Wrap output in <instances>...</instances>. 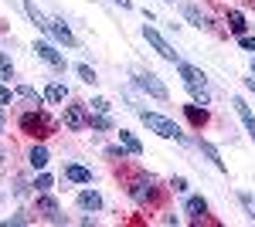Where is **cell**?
Segmentation results:
<instances>
[{
    "mask_svg": "<svg viewBox=\"0 0 255 227\" xmlns=\"http://www.w3.org/2000/svg\"><path fill=\"white\" fill-rule=\"evenodd\" d=\"M184 210L191 214V221H201V217L208 214V200H204V197H187V204H184Z\"/></svg>",
    "mask_w": 255,
    "mask_h": 227,
    "instance_id": "cell-16",
    "label": "cell"
},
{
    "mask_svg": "<svg viewBox=\"0 0 255 227\" xmlns=\"http://www.w3.org/2000/svg\"><path fill=\"white\" fill-rule=\"evenodd\" d=\"M170 187H174L177 193H187V180H184V176H174V180H170Z\"/></svg>",
    "mask_w": 255,
    "mask_h": 227,
    "instance_id": "cell-31",
    "label": "cell"
},
{
    "mask_svg": "<svg viewBox=\"0 0 255 227\" xmlns=\"http://www.w3.org/2000/svg\"><path fill=\"white\" fill-rule=\"evenodd\" d=\"M180 68V78H184V85H187V92H191V98L194 102H201V105H208L211 102V92H208V85H204V72H197L194 65H177Z\"/></svg>",
    "mask_w": 255,
    "mask_h": 227,
    "instance_id": "cell-3",
    "label": "cell"
},
{
    "mask_svg": "<svg viewBox=\"0 0 255 227\" xmlns=\"http://www.w3.org/2000/svg\"><path fill=\"white\" fill-rule=\"evenodd\" d=\"M232 105H235L238 119L245 122V129H249V136H252V143H255V115H252V109L245 105V98H232Z\"/></svg>",
    "mask_w": 255,
    "mask_h": 227,
    "instance_id": "cell-12",
    "label": "cell"
},
{
    "mask_svg": "<svg viewBox=\"0 0 255 227\" xmlns=\"http://www.w3.org/2000/svg\"><path fill=\"white\" fill-rule=\"evenodd\" d=\"M48 159H51L48 146H31V152H27V163H31L34 170H44V166H48Z\"/></svg>",
    "mask_w": 255,
    "mask_h": 227,
    "instance_id": "cell-14",
    "label": "cell"
},
{
    "mask_svg": "<svg viewBox=\"0 0 255 227\" xmlns=\"http://www.w3.org/2000/svg\"><path fill=\"white\" fill-rule=\"evenodd\" d=\"M0 163H3V152H0Z\"/></svg>",
    "mask_w": 255,
    "mask_h": 227,
    "instance_id": "cell-39",
    "label": "cell"
},
{
    "mask_svg": "<svg viewBox=\"0 0 255 227\" xmlns=\"http://www.w3.org/2000/svg\"><path fill=\"white\" fill-rule=\"evenodd\" d=\"M14 98H17V95H14L10 88H7V85H3V81H0V105H10Z\"/></svg>",
    "mask_w": 255,
    "mask_h": 227,
    "instance_id": "cell-29",
    "label": "cell"
},
{
    "mask_svg": "<svg viewBox=\"0 0 255 227\" xmlns=\"http://www.w3.org/2000/svg\"><path fill=\"white\" fill-rule=\"evenodd\" d=\"M14 95H17V98H27V102H34V105H44V98H41L31 85H17V88H14Z\"/></svg>",
    "mask_w": 255,
    "mask_h": 227,
    "instance_id": "cell-22",
    "label": "cell"
},
{
    "mask_svg": "<svg viewBox=\"0 0 255 227\" xmlns=\"http://www.w3.org/2000/svg\"><path fill=\"white\" fill-rule=\"evenodd\" d=\"M20 129H24L27 136H34V139H44V136H51L55 129H58V122L44 112V109H34V112L20 115Z\"/></svg>",
    "mask_w": 255,
    "mask_h": 227,
    "instance_id": "cell-1",
    "label": "cell"
},
{
    "mask_svg": "<svg viewBox=\"0 0 255 227\" xmlns=\"http://www.w3.org/2000/svg\"><path fill=\"white\" fill-rule=\"evenodd\" d=\"M228 27H232V34L242 38L245 27H249V24H245V14H242V10H228Z\"/></svg>",
    "mask_w": 255,
    "mask_h": 227,
    "instance_id": "cell-20",
    "label": "cell"
},
{
    "mask_svg": "<svg viewBox=\"0 0 255 227\" xmlns=\"http://www.w3.org/2000/svg\"><path fill=\"white\" fill-rule=\"evenodd\" d=\"M34 51H38V58H41V61H48L51 68H58V72L65 68V58L55 51V44H48V41H34Z\"/></svg>",
    "mask_w": 255,
    "mask_h": 227,
    "instance_id": "cell-8",
    "label": "cell"
},
{
    "mask_svg": "<svg viewBox=\"0 0 255 227\" xmlns=\"http://www.w3.org/2000/svg\"><path fill=\"white\" fill-rule=\"evenodd\" d=\"M245 85H249V92L255 95V78H249V81H245Z\"/></svg>",
    "mask_w": 255,
    "mask_h": 227,
    "instance_id": "cell-36",
    "label": "cell"
},
{
    "mask_svg": "<svg viewBox=\"0 0 255 227\" xmlns=\"http://www.w3.org/2000/svg\"><path fill=\"white\" fill-rule=\"evenodd\" d=\"M252 75H255V61H252Z\"/></svg>",
    "mask_w": 255,
    "mask_h": 227,
    "instance_id": "cell-38",
    "label": "cell"
},
{
    "mask_svg": "<svg viewBox=\"0 0 255 227\" xmlns=\"http://www.w3.org/2000/svg\"><path fill=\"white\" fill-rule=\"evenodd\" d=\"M79 207L82 210H92V214L102 210V193H99V190H82V193H79Z\"/></svg>",
    "mask_w": 255,
    "mask_h": 227,
    "instance_id": "cell-13",
    "label": "cell"
},
{
    "mask_svg": "<svg viewBox=\"0 0 255 227\" xmlns=\"http://www.w3.org/2000/svg\"><path fill=\"white\" fill-rule=\"evenodd\" d=\"M126 193L136 200V204H153L160 197V190H157V180L153 176H136L129 187H126Z\"/></svg>",
    "mask_w": 255,
    "mask_h": 227,
    "instance_id": "cell-5",
    "label": "cell"
},
{
    "mask_svg": "<svg viewBox=\"0 0 255 227\" xmlns=\"http://www.w3.org/2000/svg\"><path fill=\"white\" fill-rule=\"evenodd\" d=\"M51 187H55V180H51L48 173H38V180H34V190H38V193H48Z\"/></svg>",
    "mask_w": 255,
    "mask_h": 227,
    "instance_id": "cell-25",
    "label": "cell"
},
{
    "mask_svg": "<svg viewBox=\"0 0 255 227\" xmlns=\"http://www.w3.org/2000/svg\"><path fill=\"white\" fill-rule=\"evenodd\" d=\"M119 143L126 146V152H133V156H143V146H139V139L133 133H126V129H119Z\"/></svg>",
    "mask_w": 255,
    "mask_h": 227,
    "instance_id": "cell-19",
    "label": "cell"
},
{
    "mask_svg": "<svg viewBox=\"0 0 255 227\" xmlns=\"http://www.w3.org/2000/svg\"><path fill=\"white\" fill-rule=\"evenodd\" d=\"M170 3H174V0H170Z\"/></svg>",
    "mask_w": 255,
    "mask_h": 227,
    "instance_id": "cell-40",
    "label": "cell"
},
{
    "mask_svg": "<svg viewBox=\"0 0 255 227\" xmlns=\"http://www.w3.org/2000/svg\"><path fill=\"white\" fill-rule=\"evenodd\" d=\"M184 115H187V122L194 126V129H201V126H208V109L201 105V102H191V105H184Z\"/></svg>",
    "mask_w": 255,
    "mask_h": 227,
    "instance_id": "cell-11",
    "label": "cell"
},
{
    "mask_svg": "<svg viewBox=\"0 0 255 227\" xmlns=\"http://www.w3.org/2000/svg\"><path fill=\"white\" fill-rule=\"evenodd\" d=\"M3 224H7V227H10V224H14V227H20V224H27V217H24V214H14V217H7Z\"/></svg>",
    "mask_w": 255,
    "mask_h": 227,
    "instance_id": "cell-33",
    "label": "cell"
},
{
    "mask_svg": "<svg viewBox=\"0 0 255 227\" xmlns=\"http://www.w3.org/2000/svg\"><path fill=\"white\" fill-rule=\"evenodd\" d=\"M106 156H113V159H123V156H126V146H109V150H106Z\"/></svg>",
    "mask_w": 255,
    "mask_h": 227,
    "instance_id": "cell-32",
    "label": "cell"
},
{
    "mask_svg": "<svg viewBox=\"0 0 255 227\" xmlns=\"http://www.w3.org/2000/svg\"><path fill=\"white\" fill-rule=\"evenodd\" d=\"M238 200H242V207L249 210V217L255 221V197H252V193H238Z\"/></svg>",
    "mask_w": 255,
    "mask_h": 227,
    "instance_id": "cell-28",
    "label": "cell"
},
{
    "mask_svg": "<svg viewBox=\"0 0 255 227\" xmlns=\"http://www.w3.org/2000/svg\"><path fill=\"white\" fill-rule=\"evenodd\" d=\"M113 3H116V7H123V10H129V7H133V0H113Z\"/></svg>",
    "mask_w": 255,
    "mask_h": 227,
    "instance_id": "cell-35",
    "label": "cell"
},
{
    "mask_svg": "<svg viewBox=\"0 0 255 227\" xmlns=\"http://www.w3.org/2000/svg\"><path fill=\"white\" fill-rule=\"evenodd\" d=\"M38 214H44L51 224H61V214H58V200L48 197V193H38Z\"/></svg>",
    "mask_w": 255,
    "mask_h": 227,
    "instance_id": "cell-10",
    "label": "cell"
},
{
    "mask_svg": "<svg viewBox=\"0 0 255 227\" xmlns=\"http://www.w3.org/2000/svg\"><path fill=\"white\" fill-rule=\"evenodd\" d=\"M48 34H55V41H61V44H65V48H75V44H79V41H75V34H72V31H68V24H65V20H48Z\"/></svg>",
    "mask_w": 255,
    "mask_h": 227,
    "instance_id": "cell-9",
    "label": "cell"
},
{
    "mask_svg": "<svg viewBox=\"0 0 255 227\" xmlns=\"http://www.w3.org/2000/svg\"><path fill=\"white\" fill-rule=\"evenodd\" d=\"M238 44H242L245 51H255V38H249V34H242V38H238Z\"/></svg>",
    "mask_w": 255,
    "mask_h": 227,
    "instance_id": "cell-34",
    "label": "cell"
},
{
    "mask_svg": "<svg viewBox=\"0 0 255 227\" xmlns=\"http://www.w3.org/2000/svg\"><path fill=\"white\" fill-rule=\"evenodd\" d=\"M89 126L92 129H113V119L106 112H99V115H89Z\"/></svg>",
    "mask_w": 255,
    "mask_h": 227,
    "instance_id": "cell-24",
    "label": "cell"
},
{
    "mask_svg": "<svg viewBox=\"0 0 255 227\" xmlns=\"http://www.w3.org/2000/svg\"><path fill=\"white\" fill-rule=\"evenodd\" d=\"M89 126V112H85V105H68L65 109V129H72V133H79Z\"/></svg>",
    "mask_w": 255,
    "mask_h": 227,
    "instance_id": "cell-7",
    "label": "cell"
},
{
    "mask_svg": "<svg viewBox=\"0 0 255 227\" xmlns=\"http://www.w3.org/2000/svg\"><path fill=\"white\" fill-rule=\"evenodd\" d=\"M139 119H143V126L150 129V133H157L160 139H184V133H180V126H177L174 119H167V115H160V112H143L139 109Z\"/></svg>",
    "mask_w": 255,
    "mask_h": 227,
    "instance_id": "cell-2",
    "label": "cell"
},
{
    "mask_svg": "<svg viewBox=\"0 0 255 227\" xmlns=\"http://www.w3.org/2000/svg\"><path fill=\"white\" fill-rule=\"evenodd\" d=\"M65 176H68L72 183H92V170H85L79 163H68V166H65Z\"/></svg>",
    "mask_w": 255,
    "mask_h": 227,
    "instance_id": "cell-15",
    "label": "cell"
},
{
    "mask_svg": "<svg viewBox=\"0 0 255 227\" xmlns=\"http://www.w3.org/2000/svg\"><path fill=\"white\" fill-rule=\"evenodd\" d=\"M184 17L191 20L194 27H211V20H208V14H201L194 3H184Z\"/></svg>",
    "mask_w": 255,
    "mask_h": 227,
    "instance_id": "cell-18",
    "label": "cell"
},
{
    "mask_svg": "<svg viewBox=\"0 0 255 227\" xmlns=\"http://www.w3.org/2000/svg\"><path fill=\"white\" fill-rule=\"evenodd\" d=\"M44 98H48V102H65V98H68V88H65L61 81H51V85L44 88Z\"/></svg>",
    "mask_w": 255,
    "mask_h": 227,
    "instance_id": "cell-21",
    "label": "cell"
},
{
    "mask_svg": "<svg viewBox=\"0 0 255 227\" xmlns=\"http://www.w3.org/2000/svg\"><path fill=\"white\" fill-rule=\"evenodd\" d=\"M89 105H92L96 112H109V109H113V105H109V98H92Z\"/></svg>",
    "mask_w": 255,
    "mask_h": 227,
    "instance_id": "cell-30",
    "label": "cell"
},
{
    "mask_svg": "<svg viewBox=\"0 0 255 227\" xmlns=\"http://www.w3.org/2000/svg\"><path fill=\"white\" fill-rule=\"evenodd\" d=\"M136 85H139L146 95L160 98V102H167V95H170V92H167V85H163V81H160L153 72H139V75H136Z\"/></svg>",
    "mask_w": 255,
    "mask_h": 227,
    "instance_id": "cell-6",
    "label": "cell"
},
{
    "mask_svg": "<svg viewBox=\"0 0 255 227\" xmlns=\"http://www.w3.org/2000/svg\"><path fill=\"white\" fill-rule=\"evenodd\" d=\"M75 72H79V75H82V81H89V85H96V81H99V78H96V72H92L89 65H75Z\"/></svg>",
    "mask_w": 255,
    "mask_h": 227,
    "instance_id": "cell-27",
    "label": "cell"
},
{
    "mask_svg": "<svg viewBox=\"0 0 255 227\" xmlns=\"http://www.w3.org/2000/svg\"><path fill=\"white\" fill-rule=\"evenodd\" d=\"M3 78H14V65H10V58L0 51V81H3Z\"/></svg>",
    "mask_w": 255,
    "mask_h": 227,
    "instance_id": "cell-26",
    "label": "cell"
},
{
    "mask_svg": "<svg viewBox=\"0 0 255 227\" xmlns=\"http://www.w3.org/2000/svg\"><path fill=\"white\" fill-rule=\"evenodd\" d=\"M201 152H204V156H208V159H211V163H215V170H228V166H225V159H221V152H218V146L215 143H208V139H201Z\"/></svg>",
    "mask_w": 255,
    "mask_h": 227,
    "instance_id": "cell-17",
    "label": "cell"
},
{
    "mask_svg": "<svg viewBox=\"0 0 255 227\" xmlns=\"http://www.w3.org/2000/svg\"><path fill=\"white\" fill-rule=\"evenodd\" d=\"M24 10H27V17L34 20V24H38L41 31H48V20L41 17V10H38V7H34V3H31V0H24Z\"/></svg>",
    "mask_w": 255,
    "mask_h": 227,
    "instance_id": "cell-23",
    "label": "cell"
},
{
    "mask_svg": "<svg viewBox=\"0 0 255 227\" xmlns=\"http://www.w3.org/2000/svg\"><path fill=\"white\" fill-rule=\"evenodd\" d=\"M3 122H7V119H3V109H0V136H3Z\"/></svg>",
    "mask_w": 255,
    "mask_h": 227,
    "instance_id": "cell-37",
    "label": "cell"
},
{
    "mask_svg": "<svg viewBox=\"0 0 255 227\" xmlns=\"http://www.w3.org/2000/svg\"><path fill=\"white\" fill-rule=\"evenodd\" d=\"M143 38H146V44H150V48H153V51H157L163 61H174V65H180V55L174 51V44L163 38L157 27H150V24H146V27H143Z\"/></svg>",
    "mask_w": 255,
    "mask_h": 227,
    "instance_id": "cell-4",
    "label": "cell"
}]
</instances>
